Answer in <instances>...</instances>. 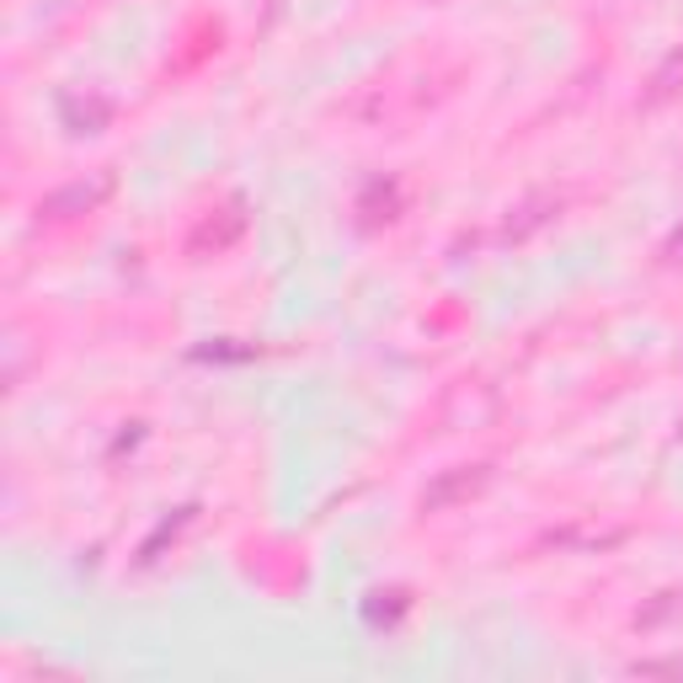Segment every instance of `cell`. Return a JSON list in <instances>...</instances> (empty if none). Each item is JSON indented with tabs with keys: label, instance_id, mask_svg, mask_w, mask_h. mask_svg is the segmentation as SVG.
<instances>
[{
	"label": "cell",
	"instance_id": "obj_3",
	"mask_svg": "<svg viewBox=\"0 0 683 683\" xmlns=\"http://www.w3.org/2000/svg\"><path fill=\"white\" fill-rule=\"evenodd\" d=\"M646 673H683V657L679 662H646Z\"/></svg>",
	"mask_w": 683,
	"mask_h": 683
},
{
	"label": "cell",
	"instance_id": "obj_1",
	"mask_svg": "<svg viewBox=\"0 0 683 683\" xmlns=\"http://www.w3.org/2000/svg\"><path fill=\"white\" fill-rule=\"evenodd\" d=\"M107 188H112L107 177H101V182H92V188H86V182H75V188L53 193L49 203H44V214H49V219H64V214H86L92 203H101V197H107Z\"/></svg>",
	"mask_w": 683,
	"mask_h": 683
},
{
	"label": "cell",
	"instance_id": "obj_2",
	"mask_svg": "<svg viewBox=\"0 0 683 683\" xmlns=\"http://www.w3.org/2000/svg\"><path fill=\"white\" fill-rule=\"evenodd\" d=\"M487 476L481 470H465V476H448V481H439V487L428 491V507H448V502H459V496H470V491L481 487Z\"/></svg>",
	"mask_w": 683,
	"mask_h": 683
}]
</instances>
